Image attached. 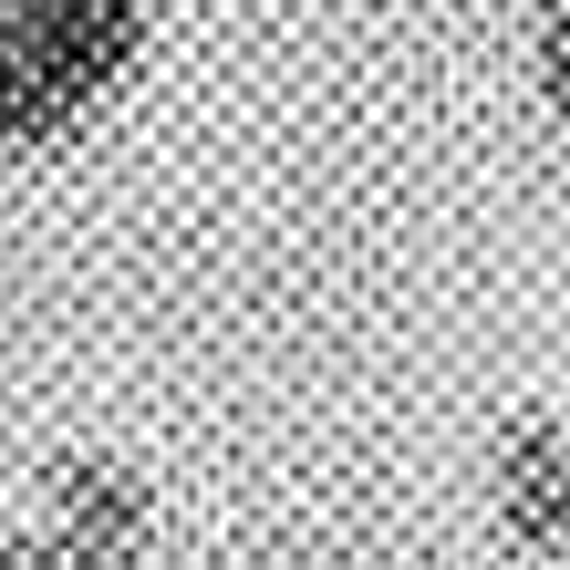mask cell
<instances>
[{"instance_id": "1", "label": "cell", "mask_w": 570, "mask_h": 570, "mask_svg": "<svg viewBox=\"0 0 570 570\" xmlns=\"http://www.w3.org/2000/svg\"><path fill=\"white\" fill-rule=\"evenodd\" d=\"M146 0H11L0 11V156H42L136 73Z\"/></svg>"}, {"instance_id": "2", "label": "cell", "mask_w": 570, "mask_h": 570, "mask_svg": "<svg viewBox=\"0 0 570 570\" xmlns=\"http://www.w3.org/2000/svg\"><path fill=\"white\" fill-rule=\"evenodd\" d=\"M156 540V498L136 466L115 456H62L42 488V540H21L42 570H146Z\"/></svg>"}, {"instance_id": "3", "label": "cell", "mask_w": 570, "mask_h": 570, "mask_svg": "<svg viewBox=\"0 0 570 570\" xmlns=\"http://www.w3.org/2000/svg\"><path fill=\"white\" fill-rule=\"evenodd\" d=\"M498 509H509V540L529 560H560V540H570V425H560V405H540V415L509 435Z\"/></svg>"}, {"instance_id": "4", "label": "cell", "mask_w": 570, "mask_h": 570, "mask_svg": "<svg viewBox=\"0 0 570 570\" xmlns=\"http://www.w3.org/2000/svg\"><path fill=\"white\" fill-rule=\"evenodd\" d=\"M529 31H540V105L560 115L570 105V0H540V21H529Z\"/></svg>"}, {"instance_id": "5", "label": "cell", "mask_w": 570, "mask_h": 570, "mask_svg": "<svg viewBox=\"0 0 570 570\" xmlns=\"http://www.w3.org/2000/svg\"><path fill=\"white\" fill-rule=\"evenodd\" d=\"M0 570H42V560H31V550H21V540H0Z\"/></svg>"}, {"instance_id": "6", "label": "cell", "mask_w": 570, "mask_h": 570, "mask_svg": "<svg viewBox=\"0 0 570 570\" xmlns=\"http://www.w3.org/2000/svg\"><path fill=\"white\" fill-rule=\"evenodd\" d=\"M0 11H11V0H0Z\"/></svg>"}]
</instances>
